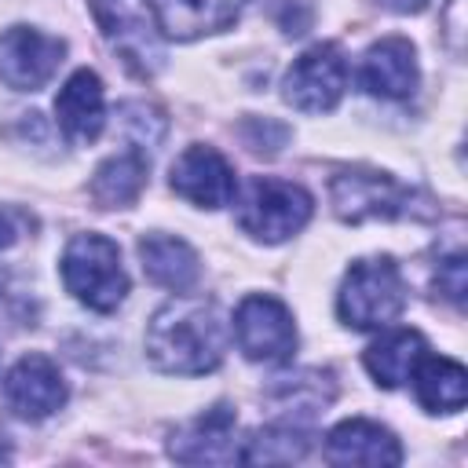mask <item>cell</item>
Returning <instances> with one entry per match:
<instances>
[{"label": "cell", "instance_id": "6da1fadb", "mask_svg": "<svg viewBox=\"0 0 468 468\" xmlns=\"http://www.w3.org/2000/svg\"><path fill=\"white\" fill-rule=\"evenodd\" d=\"M223 351H227V329L212 300L176 292V300L157 307L146 325V355L161 373L172 377L212 373L223 362Z\"/></svg>", "mask_w": 468, "mask_h": 468}, {"label": "cell", "instance_id": "7a4b0ae2", "mask_svg": "<svg viewBox=\"0 0 468 468\" xmlns=\"http://www.w3.org/2000/svg\"><path fill=\"white\" fill-rule=\"evenodd\" d=\"M406 311V282L391 256L355 260L336 289V314L347 329H388Z\"/></svg>", "mask_w": 468, "mask_h": 468}, {"label": "cell", "instance_id": "3957f363", "mask_svg": "<svg viewBox=\"0 0 468 468\" xmlns=\"http://www.w3.org/2000/svg\"><path fill=\"white\" fill-rule=\"evenodd\" d=\"M58 271H62V285L73 292V300H80L84 307H91L99 314L117 311L128 296V274L121 263V249L106 234L88 230V234L69 238Z\"/></svg>", "mask_w": 468, "mask_h": 468}, {"label": "cell", "instance_id": "277c9868", "mask_svg": "<svg viewBox=\"0 0 468 468\" xmlns=\"http://www.w3.org/2000/svg\"><path fill=\"white\" fill-rule=\"evenodd\" d=\"M311 212H314V201L300 183L256 176L238 201V227L263 245H278L300 234Z\"/></svg>", "mask_w": 468, "mask_h": 468}, {"label": "cell", "instance_id": "5b68a950", "mask_svg": "<svg viewBox=\"0 0 468 468\" xmlns=\"http://www.w3.org/2000/svg\"><path fill=\"white\" fill-rule=\"evenodd\" d=\"M234 340L249 362L285 366L296 351V322L282 300L252 292L234 311Z\"/></svg>", "mask_w": 468, "mask_h": 468}, {"label": "cell", "instance_id": "8992f818", "mask_svg": "<svg viewBox=\"0 0 468 468\" xmlns=\"http://www.w3.org/2000/svg\"><path fill=\"white\" fill-rule=\"evenodd\" d=\"M410 190L395 183L384 172H366V168H344L329 183V201L333 212L344 223H369V219H399L410 216Z\"/></svg>", "mask_w": 468, "mask_h": 468}, {"label": "cell", "instance_id": "52a82bcc", "mask_svg": "<svg viewBox=\"0 0 468 468\" xmlns=\"http://www.w3.org/2000/svg\"><path fill=\"white\" fill-rule=\"evenodd\" d=\"M347 88V62L336 44L307 48L285 73L282 95L300 113H329Z\"/></svg>", "mask_w": 468, "mask_h": 468}, {"label": "cell", "instance_id": "ba28073f", "mask_svg": "<svg viewBox=\"0 0 468 468\" xmlns=\"http://www.w3.org/2000/svg\"><path fill=\"white\" fill-rule=\"evenodd\" d=\"M62 55L66 40L33 26H11L0 33V80L15 91H37L58 73Z\"/></svg>", "mask_w": 468, "mask_h": 468}, {"label": "cell", "instance_id": "9c48e42d", "mask_svg": "<svg viewBox=\"0 0 468 468\" xmlns=\"http://www.w3.org/2000/svg\"><path fill=\"white\" fill-rule=\"evenodd\" d=\"M69 399L62 369L48 355H22L4 377V402L22 420H44Z\"/></svg>", "mask_w": 468, "mask_h": 468}, {"label": "cell", "instance_id": "30bf717a", "mask_svg": "<svg viewBox=\"0 0 468 468\" xmlns=\"http://www.w3.org/2000/svg\"><path fill=\"white\" fill-rule=\"evenodd\" d=\"M95 18L113 44V51L135 69V73H154L161 66V44H157V26L150 18L146 4L135 0H95Z\"/></svg>", "mask_w": 468, "mask_h": 468}, {"label": "cell", "instance_id": "8fae6325", "mask_svg": "<svg viewBox=\"0 0 468 468\" xmlns=\"http://www.w3.org/2000/svg\"><path fill=\"white\" fill-rule=\"evenodd\" d=\"M168 453L183 464H234V461H241L238 413L227 402L197 413L194 420H186L183 428L172 431Z\"/></svg>", "mask_w": 468, "mask_h": 468}, {"label": "cell", "instance_id": "7c38bea8", "mask_svg": "<svg viewBox=\"0 0 468 468\" xmlns=\"http://www.w3.org/2000/svg\"><path fill=\"white\" fill-rule=\"evenodd\" d=\"M172 190L197 208H223L238 194L230 161L212 146H186L172 165Z\"/></svg>", "mask_w": 468, "mask_h": 468}, {"label": "cell", "instance_id": "4fadbf2b", "mask_svg": "<svg viewBox=\"0 0 468 468\" xmlns=\"http://www.w3.org/2000/svg\"><path fill=\"white\" fill-rule=\"evenodd\" d=\"M417 51L406 37H384L362 55L358 84L377 99H410L417 91Z\"/></svg>", "mask_w": 468, "mask_h": 468}, {"label": "cell", "instance_id": "5bb4252c", "mask_svg": "<svg viewBox=\"0 0 468 468\" xmlns=\"http://www.w3.org/2000/svg\"><path fill=\"white\" fill-rule=\"evenodd\" d=\"M325 461L329 464H373V468H391L402 461V446L399 439L366 417H351L340 420L329 435H325Z\"/></svg>", "mask_w": 468, "mask_h": 468}, {"label": "cell", "instance_id": "9a60e30c", "mask_svg": "<svg viewBox=\"0 0 468 468\" xmlns=\"http://www.w3.org/2000/svg\"><path fill=\"white\" fill-rule=\"evenodd\" d=\"M55 117L69 143H95L106 124V95L95 69H77L55 95Z\"/></svg>", "mask_w": 468, "mask_h": 468}, {"label": "cell", "instance_id": "2e32d148", "mask_svg": "<svg viewBox=\"0 0 468 468\" xmlns=\"http://www.w3.org/2000/svg\"><path fill=\"white\" fill-rule=\"evenodd\" d=\"M154 26L172 40H197L205 33L227 29L245 0H146Z\"/></svg>", "mask_w": 468, "mask_h": 468}, {"label": "cell", "instance_id": "e0dca14e", "mask_svg": "<svg viewBox=\"0 0 468 468\" xmlns=\"http://www.w3.org/2000/svg\"><path fill=\"white\" fill-rule=\"evenodd\" d=\"M139 263H143V274L161 285V289H172V292H190L201 278V260L197 252L176 238V234H146L139 238Z\"/></svg>", "mask_w": 468, "mask_h": 468}, {"label": "cell", "instance_id": "ac0fdd59", "mask_svg": "<svg viewBox=\"0 0 468 468\" xmlns=\"http://www.w3.org/2000/svg\"><path fill=\"white\" fill-rule=\"evenodd\" d=\"M424 355H428V340L417 329H388L366 347L362 362L380 388H402Z\"/></svg>", "mask_w": 468, "mask_h": 468}, {"label": "cell", "instance_id": "d6986e66", "mask_svg": "<svg viewBox=\"0 0 468 468\" xmlns=\"http://www.w3.org/2000/svg\"><path fill=\"white\" fill-rule=\"evenodd\" d=\"M417 402L428 413H461L468 402V373L446 355H424L410 373Z\"/></svg>", "mask_w": 468, "mask_h": 468}, {"label": "cell", "instance_id": "ffe728a7", "mask_svg": "<svg viewBox=\"0 0 468 468\" xmlns=\"http://www.w3.org/2000/svg\"><path fill=\"white\" fill-rule=\"evenodd\" d=\"M146 172H150V161L143 150H121L113 157H106L95 176H91V197L99 208H128L135 205V197L143 194L146 186Z\"/></svg>", "mask_w": 468, "mask_h": 468}, {"label": "cell", "instance_id": "44dd1931", "mask_svg": "<svg viewBox=\"0 0 468 468\" xmlns=\"http://www.w3.org/2000/svg\"><path fill=\"white\" fill-rule=\"evenodd\" d=\"M307 446H311V439H307V431L300 424L278 420V424L260 428V431H252L245 439L241 461H249V464H292V461H300L307 453Z\"/></svg>", "mask_w": 468, "mask_h": 468}, {"label": "cell", "instance_id": "7402d4cb", "mask_svg": "<svg viewBox=\"0 0 468 468\" xmlns=\"http://www.w3.org/2000/svg\"><path fill=\"white\" fill-rule=\"evenodd\" d=\"M329 399H333V377L329 373H300L296 380L289 377V380H282L278 384V391H274V402L282 406V410H289V420L292 424H300L303 417H311L314 410H322V406H329Z\"/></svg>", "mask_w": 468, "mask_h": 468}, {"label": "cell", "instance_id": "603a6c76", "mask_svg": "<svg viewBox=\"0 0 468 468\" xmlns=\"http://www.w3.org/2000/svg\"><path fill=\"white\" fill-rule=\"evenodd\" d=\"M435 285H439V292L450 303H457V307L464 303V252H453V256H442L439 260Z\"/></svg>", "mask_w": 468, "mask_h": 468}, {"label": "cell", "instance_id": "cb8c5ba5", "mask_svg": "<svg viewBox=\"0 0 468 468\" xmlns=\"http://www.w3.org/2000/svg\"><path fill=\"white\" fill-rule=\"evenodd\" d=\"M377 4L388 7V11H395V15H417V11L428 7V0H377Z\"/></svg>", "mask_w": 468, "mask_h": 468}, {"label": "cell", "instance_id": "d4e9b609", "mask_svg": "<svg viewBox=\"0 0 468 468\" xmlns=\"http://www.w3.org/2000/svg\"><path fill=\"white\" fill-rule=\"evenodd\" d=\"M15 238H18V230H15L11 216H7V212H0V249H7Z\"/></svg>", "mask_w": 468, "mask_h": 468}, {"label": "cell", "instance_id": "484cf974", "mask_svg": "<svg viewBox=\"0 0 468 468\" xmlns=\"http://www.w3.org/2000/svg\"><path fill=\"white\" fill-rule=\"evenodd\" d=\"M4 285H7V274L0 271V296H4Z\"/></svg>", "mask_w": 468, "mask_h": 468}]
</instances>
